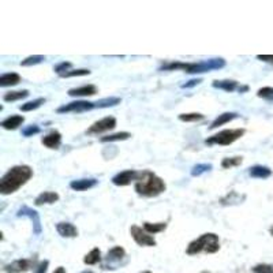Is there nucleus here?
<instances>
[{"instance_id": "1", "label": "nucleus", "mask_w": 273, "mask_h": 273, "mask_svg": "<svg viewBox=\"0 0 273 273\" xmlns=\"http://www.w3.org/2000/svg\"><path fill=\"white\" fill-rule=\"evenodd\" d=\"M33 176V169L29 165H15L4 174L0 181V193L3 196L13 194L18 189H21L25 183Z\"/></svg>"}, {"instance_id": "2", "label": "nucleus", "mask_w": 273, "mask_h": 273, "mask_svg": "<svg viewBox=\"0 0 273 273\" xmlns=\"http://www.w3.org/2000/svg\"><path fill=\"white\" fill-rule=\"evenodd\" d=\"M225 66V60L221 57L216 59H209L203 62H193V63H182V62H175V63L163 64L160 70H183L189 74H202L212 70H220Z\"/></svg>"}, {"instance_id": "3", "label": "nucleus", "mask_w": 273, "mask_h": 273, "mask_svg": "<svg viewBox=\"0 0 273 273\" xmlns=\"http://www.w3.org/2000/svg\"><path fill=\"white\" fill-rule=\"evenodd\" d=\"M167 189L165 182L152 171H142L135 182V191L144 197H157Z\"/></svg>"}, {"instance_id": "4", "label": "nucleus", "mask_w": 273, "mask_h": 273, "mask_svg": "<svg viewBox=\"0 0 273 273\" xmlns=\"http://www.w3.org/2000/svg\"><path fill=\"white\" fill-rule=\"evenodd\" d=\"M218 249H220V242H218V237L216 234H203L202 237H200L190 243L186 253L189 255H196L201 252L213 254V253L218 252Z\"/></svg>"}, {"instance_id": "5", "label": "nucleus", "mask_w": 273, "mask_h": 273, "mask_svg": "<svg viewBox=\"0 0 273 273\" xmlns=\"http://www.w3.org/2000/svg\"><path fill=\"white\" fill-rule=\"evenodd\" d=\"M245 134V130L243 128H234V130H223L220 133L215 134L209 137L208 140H205V144L206 145H221V146H228L234 144L235 141L242 138Z\"/></svg>"}, {"instance_id": "6", "label": "nucleus", "mask_w": 273, "mask_h": 273, "mask_svg": "<svg viewBox=\"0 0 273 273\" xmlns=\"http://www.w3.org/2000/svg\"><path fill=\"white\" fill-rule=\"evenodd\" d=\"M93 108H96V104H94V103L84 101V100H77V101H73V103H69V104L59 107V108H57V113L88 112V111H91Z\"/></svg>"}, {"instance_id": "7", "label": "nucleus", "mask_w": 273, "mask_h": 273, "mask_svg": "<svg viewBox=\"0 0 273 273\" xmlns=\"http://www.w3.org/2000/svg\"><path fill=\"white\" fill-rule=\"evenodd\" d=\"M115 127H116V119H115L113 116H107V118H103L101 120L93 123V125L86 130V134H88V135H98V134H103L105 133V131L113 130Z\"/></svg>"}, {"instance_id": "8", "label": "nucleus", "mask_w": 273, "mask_h": 273, "mask_svg": "<svg viewBox=\"0 0 273 273\" xmlns=\"http://www.w3.org/2000/svg\"><path fill=\"white\" fill-rule=\"evenodd\" d=\"M130 234L135 240V243L140 246H156V239L146 232L145 230L140 228L138 225H131L130 228Z\"/></svg>"}, {"instance_id": "9", "label": "nucleus", "mask_w": 273, "mask_h": 273, "mask_svg": "<svg viewBox=\"0 0 273 273\" xmlns=\"http://www.w3.org/2000/svg\"><path fill=\"white\" fill-rule=\"evenodd\" d=\"M140 174L138 171H135V169H126V171H122L119 174H116V175L112 178V183L115 186H127V184H130L131 182H137L138 181V178H140Z\"/></svg>"}, {"instance_id": "10", "label": "nucleus", "mask_w": 273, "mask_h": 273, "mask_svg": "<svg viewBox=\"0 0 273 273\" xmlns=\"http://www.w3.org/2000/svg\"><path fill=\"white\" fill-rule=\"evenodd\" d=\"M17 216L29 217L30 221L33 223V231H35L36 235H40V234H41L42 231L41 221H40V216H38V213H37L36 210H33L32 208H29V206H22L21 209L18 210Z\"/></svg>"}, {"instance_id": "11", "label": "nucleus", "mask_w": 273, "mask_h": 273, "mask_svg": "<svg viewBox=\"0 0 273 273\" xmlns=\"http://www.w3.org/2000/svg\"><path fill=\"white\" fill-rule=\"evenodd\" d=\"M97 93V88L94 85H84L79 88H73L69 91V96L71 97H88V96H94Z\"/></svg>"}, {"instance_id": "12", "label": "nucleus", "mask_w": 273, "mask_h": 273, "mask_svg": "<svg viewBox=\"0 0 273 273\" xmlns=\"http://www.w3.org/2000/svg\"><path fill=\"white\" fill-rule=\"evenodd\" d=\"M42 145L44 146L49 147V149H57L62 144V134L59 131H51L49 134H47L45 137H42Z\"/></svg>"}, {"instance_id": "13", "label": "nucleus", "mask_w": 273, "mask_h": 273, "mask_svg": "<svg viewBox=\"0 0 273 273\" xmlns=\"http://www.w3.org/2000/svg\"><path fill=\"white\" fill-rule=\"evenodd\" d=\"M56 231L63 238H75V237H78L77 227L73 225L71 223H57Z\"/></svg>"}, {"instance_id": "14", "label": "nucleus", "mask_w": 273, "mask_h": 273, "mask_svg": "<svg viewBox=\"0 0 273 273\" xmlns=\"http://www.w3.org/2000/svg\"><path fill=\"white\" fill-rule=\"evenodd\" d=\"M30 266H32V262H30L29 259H17L14 262H11L10 265L6 266V271H7L8 273L26 272Z\"/></svg>"}, {"instance_id": "15", "label": "nucleus", "mask_w": 273, "mask_h": 273, "mask_svg": "<svg viewBox=\"0 0 273 273\" xmlns=\"http://www.w3.org/2000/svg\"><path fill=\"white\" fill-rule=\"evenodd\" d=\"M59 201V194L55 191H44L35 200L37 206H41L44 203H55Z\"/></svg>"}, {"instance_id": "16", "label": "nucleus", "mask_w": 273, "mask_h": 273, "mask_svg": "<svg viewBox=\"0 0 273 273\" xmlns=\"http://www.w3.org/2000/svg\"><path fill=\"white\" fill-rule=\"evenodd\" d=\"M97 184L96 179H78V181H73L70 183V187L75 191H85L91 187H94Z\"/></svg>"}, {"instance_id": "17", "label": "nucleus", "mask_w": 273, "mask_h": 273, "mask_svg": "<svg viewBox=\"0 0 273 273\" xmlns=\"http://www.w3.org/2000/svg\"><path fill=\"white\" fill-rule=\"evenodd\" d=\"M239 115L237 112H224L221 113V115H218L216 119L212 122V125L209 126L210 130H213V128H217L218 126H223L225 123H228V122H231V120L237 119Z\"/></svg>"}, {"instance_id": "18", "label": "nucleus", "mask_w": 273, "mask_h": 273, "mask_svg": "<svg viewBox=\"0 0 273 273\" xmlns=\"http://www.w3.org/2000/svg\"><path fill=\"white\" fill-rule=\"evenodd\" d=\"M23 122H25V118L21 115H11V116H8L7 119L1 122V127L6 128V130H15V128L21 126Z\"/></svg>"}, {"instance_id": "19", "label": "nucleus", "mask_w": 273, "mask_h": 273, "mask_svg": "<svg viewBox=\"0 0 273 273\" xmlns=\"http://www.w3.org/2000/svg\"><path fill=\"white\" fill-rule=\"evenodd\" d=\"M213 88H216V89H220V91H228V93H231L234 91H239V84L237 81H230V79H224V81H215L213 84H212Z\"/></svg>"}, {"instance_id": "20", "label": "nucleus", "mask_w": 273, "mask_h": 273, "mask_svg": "<svg viewBox=\"0 0 273 273\" xmlns=\"http://www.w3.org/2000/svg\"><path fill=\"white\" fill-rule=\"evenodd\" d=\"M249 175L252 178H255V179H266L272 175V171L264 165H254L249 169Z\"/></svg>"}, {"instance_id": "21", "label": "nucleus", "mask_w": 273, "mask_h": 273, "mask_svg": "<svg viewBox=\"0 0 273 273\" xmlns=\"http://www.w3.org/2000/svg\"><path fill=\"white\" fill-rule=\"evenodd\" d=\"M21 82V75L17 74V73H7V74H3L0 77V86L6 88V86H15Z\"/></svg>"}, {"instance_id": "22", "label": "nucleus", "mask_w": 273, "mask_h": 273, "mask_svg": "<svg viewBox=\"0 0 273 273\" xmlns=\"http://www.w3.org/2000/svg\"><path fill=\"white\" fill-rule=\"evenodd\" d=\"M29 96V91H7L4 96H3V100L7 101V103H13V101H18V100H23Z\"/></svg>"}, {"instance_id": "23", "label": "nucleus", "mask_w": 273, "mask_h": 273, "mask_svg": "<svg viewBox=\"0 0 273 273\" xmlns=\"http://www.w3.org/2000/svg\"><path fill=\"white\" fill-rule=\"evenodd\" d=\"M100 259H101V252H100V249L96 247L85 255L84 262L86 265H96L97 262H100Z\"/></svg>"}, {"instance_id": "24", "label": "nucleus", "mask_w": 273, "mask_h": 273, "mask_svg": "<svg viewBox=\"0 0 273 273\" xmlns=\"http://www.w3.org/2000/svg\"><path fill=\"white\" fill-rule=\"evenodd\" d=\"M120 103H122V98L119 97H105L96 101L94 104L97 108H109V107H115Z\"/></svg>"}, {"instance_id": "25", "label": "nucleus", "mask_w": 273, "mask_h": 273, "mask_svg": "<svg viewBox=\"0 0 273 273\" xmlns=\"http://www.w3.org/2000/svg\"><path fill=\"white\" fill-rule=\"evenodd\" d=\"M44 103H45V98H36L33 101H29L26 104H22L21 107H19V109L23 111V112H30V111H35L37 108H40Z\"/></svg>"}, {"instance_id": "26", "label": "nucleus", "mask_w": 273, "mask_h": 273, "mask_svg": "<svg viewBox=\"0 0 273 273\" xmlns=\"http://www.w3.org/2000/svg\"><path fill=\"white\" fill-rule=\"evenodd\" d=\"M131 137V134L127 133V131H122V133H115L111 135H107L101 138V142H116V141H126Z\"/></svg>"}, {"instance_id": "27", "label": "nucleus", "mask_w": 273, "mask_h": 273, "mask_svg": "<svg viewBox=\"0 0 273 273\" xmlns=\"http://www.w3.org/2000/svg\"><path fill=\"white\" fill-rule=\"evenodd\" d=\"M167 228V224L165 223H154V224H152V223H144V230L146 232H149L150 235L152 234H159V232H163L164 230Z\"/></svg>"}, {"instance_id": "28", "label": "nucleus", "mask_w": 273, "mask_h": 273, "mask_svg": "<svg viewBox=\"0 0 273 273\" xmlns=\"http://www.w3.org/2000/svg\"><path fill=\"white\" fill-rule=\"evenodd\" d=\"M243 163V157H227L224 160L221 161V167L225 169H230V168H234V167H239L240 164Z\"/></svg>"}, {"instance_id": "29", "label": "nucleus", "mask_w": 273, "mask_h": 273, "mask_svg": "<svg viewBox=\"0 0 273 273\" xmlns=\"http://www.w3.org/2000/svg\"><path fill=\"white\" fill-rule=\"evenodd\" d=\"M125 249L123 247H120V246H116V247H113L111 249L109 252H108V261H120V259L125 257Z\"/></svg>"}, {"instance_id": "30", "label": "nucleus", "mask_w": 273, "mask_h": 273, "mask_svg": "<svg viewBox=\"0 0 273 273\" xmlns=\"http://www.w3.org/2000/svg\"><path fill=\"white\" fill-rule=\"evenodd\" d=\"M45 60V56L42 55H33V56H29L26 59H23L21 62L22 67H30V66H35V64H40Z\"/></svg>"}, {"instance_id": "31", "label": "nucleus", "mask_w": 273, "mask_h": 273, "mask_svg": "<svg viewBox=\"0 0 273 273\" xmlns=\"http://www.w3.org/2000/svg\"><path fill=\"white\" fill-rule=\"evenodd\" d=\"M203 118H205V116H203L202 113H197V112L182 113V115H179V120L186 122V123H194V122H200V120H202Z\"/></svg>"}, {"instance_id": "32", "label": "nucleus", "mask_w": 273, "mask_h": 273, "mask_svg": "<svg viewBox=\"0 0 273 273\" xmlns=\"http://www.w3.org/2000/svg\"><path fill=\"white\" fill-rule=\"evenodd\" d=\"M212 169V164H197L191 168V176H200L205 174V172H209Z\"/></svg>"}, {"instance_id": "33", "label": "nucleus", "mask_w": 273, "mask_h": 273, "mask_svg": "<svg viewBox=\"0 0 273 273\" xmlns=\"http://www.w3.org/2000/svg\"><path fill=\"white\" fill-rule=\"evenodd\" d=\"M91 71L86 70V69H79V70H71L64 73L60 75V78H73V77H85V75H89Z\"/></svg>"}, {"instance_id": "34", "label": "nucleus", "mask_w": 273, "mask_h": 273, "mask_svg": "<svg viewBox=\"0 0 273 273\" xmlns=\"http://www.w3.org/2000/svg\"><path fill=\"white\" fill-rule=\"evenodd\" d=\"M257 96L259 98H264V100H268V101H273V88H261L258 91H257Z\"/></svg>"}, {"instance_id": "35", "label": "nucleus", "mask_w": 273, "mask_h": 273, "mask_svg": "<svg viewBox=\"0 0 273 273\" xmlns=\"http://www.w3.org/2000/svg\"><path fill=\"white\" fill-rule=\"evenodd\" d=\"M40 131H41L40 127L36 126V125H32V126L25 127V128L22 130V135H23V137H33V135L38 134Z\"/></svg>"}, {"instance_id": "36", "label": "nucleus", "mask_w": 273, "mask_h": 273, "mask_svg": "<svg viewBox=\"0 0 273 273\" xmlns=\"http://www.w3.org/2000/svg\"><path fill=\"white\" fill-rule=\"evenodd\" d=\"M71 66L73 64L70 63V62H62V63H59L55 66V73H57L59 75H62V74H64V73H67V71H70L69 69H71Z\"/></svg>"}, {"instance_id": "37", "label": "nucleus", "mask_w": 273, "mask_h": 273, "mask_svg": "<svg viewBox=\"0 0 273 273\" xmlns=\"http://www.w3.org/2000/svg\"><path fill=\"white\" fill-rule=\"evenodd\" d=\"M48 261H42V262H40V265L37 266V269H36V273H45L47 272V269H48Z\"/></svg>"}, {"instance_id": "38", "label": "nucleus", "mask_w": 273, "mask_h": 273, "mask_svg": "<svg viewBox=\"0 0 273 273\" xmlns=\"http://www.w3.org/2000/svg\"><path fill=\"white\" fill-rule=\"evenodd\" d=\"M202 81L201 79H191V81H189V82H186V84L182 85L183 89H189V88H194V86H197L198 84H201Z\"/></svg>"}, {"instance_id": "39", "label": "nucleus", "mask_w": 273, "mask_h": 273, "mask_svg": "<svg viewBox=\"0 0 273 273\" xmlns=\"http://www.w3.org/2000/svg\"><path fill=\"white\" fill-rule=\"evenodd\" d=\"M257 59L262 60V62H266V63L273 64V55H257Z\"/></svg>"}, {"instance_id": "40", "label": "nucleus", "mask_w": 273, "mask_h": 273, "mask_svg": "<svg viewBox=\"0 0 273 273\" xmlns=\"http://www.w3.org/2000/svg\"><path fill=\"white\" fill-rule=\"evenodd\" d=\"M54 273H66V269H64L63 266H59V268H57L56 271H55Z\"/></svg>"}, {"instance_id": "41", "label": "nucleus", "mask_w": 273, "mask_h": 273, "mask_svg": "<svg viewBox=\"0 0 273 273\" xmlns=\"http://www.w3.org/2000/svg\"><path fill=\"white\" fill-rule=\"evenodd\" d=\"M271 235H272V237H273V227H272V228H271Z\"/></svg>"}, {"instance_id": "42", "label": "nucleus", "mask_w": 273, "mask_h": 273, "mask_svg": "<svg viewBox=\"0 0 273 273\" xmlns=\"http://www.w3.org/2000/svg\"><path fill=\"white\" fill-rule=\"evenodd\" d=\"M142 273H152V272H147V271H146V272H142Z\"/></svg>"}, {"instance_id": "43", "label": "nucleus", "mask_w": 273, "mask_h": 273, "mask_svg": "<svg viewBox=\"0 0 273 273\" xmlns=\"http://www.w3.org/2000/svg\"><path fill=\"white\" fill-rule=\"evenodd\" d=\"M271 273H273V269H272V271H271Z\"/></svg>"}]
</instances>
